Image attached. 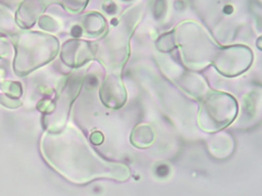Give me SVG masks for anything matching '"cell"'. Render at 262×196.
Wrapping results in <instances>:
<instances>
[{
  "mask_svg": "<svg viewBox=\"0 0 262 196\" xmlns=\"http://www.w3.org/2000/svg\"><path fill=\"white\" fill-rule=\"evenodd\" d=\"M102 103L110 108H120L127 100V92L120 72H110L105 77L99 91Z\"/></svg>",
  "mask_w": 262,
  "mask_h": 196,
  "instance_id": "obj_4",
  "label": "cell"
},
{
  "mask_svg": "<svg viewBox=\"0 0 262 196\" xmlns=\"http://www.w3.org/2000/svg\"><path fill=\"white\" fill-rule=\"evenodd\" d=\"M1 88L4 92H6L8 95L12 96L13 98L18 97L21 94V87L18 83H15L13 81H6L1 84Z\"/></svg>",
  "mask_w": 262,
  "mask_h": 196,
  "instance_id": "obj_7",
  "label": "cell"
},
{
  "mask_svg": "<svg viewBox=\"0 0 262 196\" xmlns=\"http://www.w3.org/2000/svg\"><path fill=\"white\" fill-rule=\"evenodd\" d=\"M237 110L234 97L221 91L210 90L202 98L198 115L199 126L208 133L221 131L234 120Z\"/></svg>",
  "mask_w": 262,
  "mask_h": 196,
  "instance_id": "obj_2",
  "label": "cell"
},
{
  "mask_svg": "<svg viewBox=\"0 0 262 196\" xmlns=\"http://www.w3.org/2000/svg\"><path fill=\"white\" fill-rule=\"evenodd\" d=\"M180 71L181 72L179 74L178 70H176V74H168L167 76L190 96L196 99H202L210 91L206 81L202 76L194 72L185 71L182 68Z\"/></svg>",
  "mask_w": 262,
  "mask_h": 196,
  "instance_id": "obj_5",
  "label": "cell"
},
{
  "mask_svg": "<svg viewBox=\"0 0 262 196\" xmlns=\"http://www.w3.org/2000/svg\"><path fill=\"white\" fill-rule=\"evenodd\" d=\"M41 151L54 169L74 183H86L99 177L124 181L129 177L128 167L102 159L72 126L63 131L45 133Z\"/></svg>",
  "mask_w": 262,
  "mask_h": 196,
  "instance_id": "obj_1",
  "label": "cell"
},
{
  "mask_svg": "<svg viewBox=\"0 0 262 196\" xmlns=\"http://www.w3.org/2000/svg\"><path fill=\"white\" fill-rule=\"evenodd\" d=\"M155 140V133L148 125L137 126L131 134V142L138 148H144L152 144Z\"/></svg>",
  "mask_w": 262,
  "mask_h": 196,
  "instance_id": "obj_6",
  "label": "cell"
},
{
  "mask_svg": "<svg viewBox=\"0 0 262 196\" xmlns=\"http://www.w3.org/2000/svg\"><path fill=\"white\" fill-rule=\"evenodd\" d=\"M251 50L243 46L220 49L213 61V65L223 76L234 77L246 71L252 64Z\"/></svg>",
  "mask_w": 262,
  "mask_h": 196,
  "instance_id": "obj_3",
  "label": "cell"
},
{
  "mask_svg": "<svg viewBox=\"0 0 262 196\" xmlns=\"http://www.w3.org/2000/svg\"><path fill=\"white\" fill-rule=\"evenodd\" d=\"M90 141H91L93 144L98 145V144H100V143L103 141V135H102L100 132H98V131L93 132V133L91 134V136H90Z\"/></svg>",
  "mask_w": 262,
  "mask_h": 196,
  "instance_id": "obj_8",
  "label": "cell"
}]
</instances>
